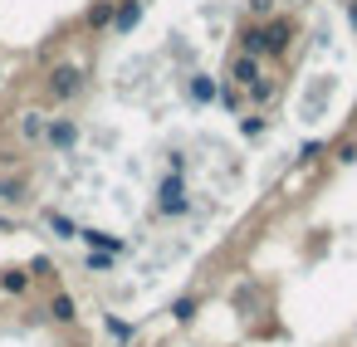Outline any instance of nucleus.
Segmentation results:
<instances>
[{
    "label": "nucleus",
    "instance_id": "a878e982",
    "mask_svg": "<svg viewBox=\"0 0 357 347\" xmlns=\"http://www.w3.org/2000/svg\"><path fill=\"white\" fill-rule=\"evenodd\" d=\"M15 167H20V157H15V152H0V171H15Z\"/></svg>",
    "mask_w": 357,
    "mask_h": 347
},
{
    "label": "nucleus",
    "instance_id": "4be33fe9",
    "mask_svg": "<svg viewBox=\"0 0 357 347\" xmlns=\"http://www.w3.org/2000/svg\"><path fill=\"white\" fill-rule=\"evenodd\" d=\"M25 269H30V279H35V284H54V259H50V254H35Z\"/></svg>",
    "mask_w": 357,
    "mask_h": 347
},
{
    "label": "nucleus",
    "instance_id": "9d476101",
    "mask_svg": "<svg viewBox=\"0 0 357 347\" xmlns=\"http://www.w3.org/2000/svg\"><path fill=\"white\" fill-rule=\"evenodd\" d=\"M79 245L103 249V254H128V240L113 235V230H98V225H79Z\"/></svg>",
    "mask_w": 357,
    "mask_h": 347
},
{
    "label": "nucleus",
    "instance_id": "6e6552de",
    "mask_svg": "<svg viewBox=\"0 0 357 347\" xmlns=\"http://www.w3.org/2000/svg\"><path fill=\"white\" fill-rule=\"evenodd\" d=\"M279 93H284L279 74H259V79L245 88V103H250V108H274V103H279Z\"/></svg>",
    "mask_w": 357,
    "mask_h": 347
},
{
    "label": "nucleus",
    "instance_id": "9b49d317",
    "mask_svg": "<svg viewBox=\"0 0 357 347\" xmlns=\"http://www.w3.org/2000/svg\"><path fill=\"white\" fill-rule=\"evenodd\" d=\"M30 288H35V279H30V269H25V264L0 269V298H25Z\"/></svg>",
    "mask_w": 357,
    "mask_h": 347
},
{
    "label": "nucleus",
    "instance_id": "f8f14e48",
    "mask_svg": "<svg viewBox=\"0 0 357 347\" xmlns=\"http://www.w3.org/2000/svg\"><path fill=\"white\" fill-rule=\"evenodd\" d=\"M45 128H50L45 113H20V118H15V137H20L25 147H45Z\"/></svg>",
    "mask_w": 357,
    "mask_h": 347
},
{
    "label": "nucleus",
    "instance_id": "bb28decb",
    "mask_svg": "<svg viewBox=\"0 0 357 347\" xmlns=\"http://www.w3.org/2000/svg\"><path fill=\"white\" fill-rule=\"evenodd\" d=\"M347 6V25H352V35H357V0H342Z\"/></svg>",
    "mask_w": 357,
    "mask_h": 347
},
{
    "label": "nucleus",
    "instance_id": "393cba45",
    "mask_svg": "<svg viewBox=\"0 0 357 347\" xmlns=\"http://www.w3.org/2000/svg\"><path fill=\"white\" fill-rule=\"evenodd\" d=\"M167 171H186V152H167Z\"/></svg>",
    "mask_w": 357,
    "mask_h": 347
},
{
    "label": "nucleus",
    "instance_id": "20e7f679",
    "mask_svg": "<svg viewBox=\"0 0 357 347\" xmlns=\"http://www.w3.org/2000/svg\"><path fill=\"white\" fill-rule=\"evenodd\" d=\"M264 74V59H255V54H245V49H230V59H225V84H235V88H250L255 79Z\"/></svg>",
    "mask_w": 357,
    "mask_h": 347
},
{
    "label": "nucleus",
    "instance_id": "5701e85b",
    "mask_svg": "<svg viewBox=\"0 0 357 347\" xmlns=\"http://www.w3.org/2000/svg\"><path fill=\"white\" fill-rule=\"evenodd\" d=\"M328 157H333V167H352L357 162V137H342L337 147H328Z\"/></svg>",
    "mask_w": 357,
    "mask_h": 347
},
{
    "label": "nucleus",
    "instance_id": "a211bd4d",
    "mask_svg": "<svg viewBox=\"0 0 357 347\" xmlns=\"http://www.w3.org/2000/svg\"><path fill=\"white\" fill-rule=\"evenodd\" d=\"M103 332L118 342V347H128V342H137V323H128V318H118V313H108L103 318Z\"/></svg>",
    "mask_w": 357,
    "mask_h": 347
},
{
    "label": "nucleus",
    "instance_id": "b1692460",
    "mask_svg": "<svg viewBox=\"0 0 357 347\" xmlns=\"http://www.w3.org/2000/svg\"><path fill=\"white\" fill-rule=\"evenodd\" d=\"M274 6H279V0H245L250 20H269V15H274Z\"/></svg>",
    "mask_w": 357,
    "mask_h": 347
},
{
    "label": "nucleus",
    "instance_id": "0eeeda50",
    "mask_svg": "<svg viewBox=\"0 0 357 347\" xmlns=\"http://www.w3.org/2000/svg\"><path fill=\"white\" fill-rule=\"evenodd\" d=\"M142 15H147V0H113V25H108V35H132V30L142 25Z\"/></svg>",
    "mask_w": 357,
    "mask_h": 347
},
{
    "label": "nucleus",
    "instance_id": "ddd939ff",
    "mask_svg": "<svg viewBox=\"0 0 357 347\" xmlns=\"http://www.w3.org/2000/svg\"><path fill=\"white\" fill-rule=\"evenodd\" d=\"M108 25H113V0H93L84 10V20H79L84 35H108Z\"/></svg>",
    "mask_w": 357,
    "mask_h": 347
},
{
    "label": "nucleus",
    "instance_id": "7c9ffc66",
    "mask_svg": "<svg viewBox=\"0 0 357 347\" xmlns=\"http://www.w3.org/2000/svg\"><path fill=\"white\" fill-rule=\"evenodd\" d=\"M352 342H357V327H352Z\"/></svg>",
    "mask_w": 357,
    "mask_h": 347
},
{
    "label": "nucleus",
    "instance_id": "39448f33",
    "mask_svg": "<svg viewBox=\"0 0 357 347\" xmlns=\"http://www.w3.org/2000/svg\"><path fill=\"white\" fill-rule=\"evenodd\" d=\"M40 313H45L54 327H74V323H79V298H74L69 288H54V293H50V303H45Z\"/></svg>",
    "mask_w": 357,
    "mask_h": 347
},
{
    "label": "nucleus",
    "instance_id": "412c9836",
    "mask_svg": "<svg viewBox=\"0 0 357 347\" xmlns=\"http://www.w3.org/2000/svg\"><path fill=\"white\" fill-rule=\"evenodd\" d=\"M84 269H89V274H108V269H118V254H103V249H89V254H84Z\"/></svg>",
    "mask_w": 357,
    "mask_h": 347
},
{
    "label": "nucleus",
    "instance_id": "4468645a",
    "mask_svg": "<svg viewBox=\"0 0 357 347\" xmlns=\"http://www.w3.org/2000/svg\"><path fill=\"white\" fill-rule=\"evenodd\" d=\"M25 201H30V181H25V176H10V171H0V206L15 210V206H25Z\"/></svg>",
    "mask_w": 357,
    "mask_h": 347
},
{
    "label": "nucleus",
    "instance_id": "f03ea898",
    "mask_svg": "<svg viewBox=\"0 0 357 347\" xmlns=\"http://www.w3.org/2000/svg\"><path fill=\"white\" fill-rule=\"evenodd\" d=\"M191 186H186V171H162L157 176V191H152V215L157 220H181L191 215Z\"/></svg>",
    "mask_w": 357,
    "mask_h": 347
},
{
    "label": "nucleus",
    "instance_id": "6ab92c4d",
    "mask_svg": "<svg viewBox=\"0 0 357 347\" xmlns=\"http://www.w3.org/2000/svg\"><path fill=\"white\" fill-rule=\"evenodd\" d=\"M215 103H220L230 118H240V113L250 108V103H245V88H235V84H225V79H220V93H215Z\"/></svg>",
    "mask_w": 357,
    "mask_h": 347
},
{
    "label": "nucleus",
    "instance_id": "7ed1b4c3",
    "mask_svg": "<svg viewBox=\"0 0 357 347\" xmlns=\"http://www.w3.org/2000/svg\"><path fill=\"white\" fill-rule=\"evenodd\" d=\"M79 142H84V128H79V118H69V113L50 118V128H45V147H50V152H74Z\"/></svg>",
    "mask_w": 357,
    "mask_h": 347
},
{
    "label": "nucleus",
    "instance_id": "2eb2a0df",
    "mask_svg": "<svg viewBox=\"0 0 357 347\" xmlns=\"http://www.w3.org/2000/svg\"><path fill=\"white\" fill-rule=\"evenodd\" d=\"M215 93H220V79H211V74H191V79H186V98H191L196 108L215 103Z\"/></svg>",
    "mask_w": 357,
    "mask_h": 347
},
{
    "label": "nucleus",
    "instance_id": "423d86ee",
    "mask_svg": "<svg viewBox=\"0 0 357 347\" xmlns=\"http://www.w3.org/2000/svg\"><path fill=\"white\" fill-rule=\"evenodd\" d=\"M235 49H245V54H255V59H269L264 20H240V25H235Z\"/></svg>",
    "mask_w": 357,
    "mask_h": 347
},
{
    "label": "nucleus",
    "instance_id": "cd10ccee",
    "mask_svg": "<svg viewBox=\"0 0 357 347\" xmlns=\"http://www.w3.org/2000/svg\"><path fill=\"white\" fill-rule=\"evenodd\" d=\"M0 235H15V220L10 215H0Z\"/></svg>",
    "mask_w": 357,
    "mask_h": 347
},
{
    "label": "nucleus",
    "instance_id": "c85d7f7f",
    "mask_svg": "<svg viewBox=\"0 0 357 347\" xmlns=\"http://www.w3.org/2000/svg\"><path fill=\"white\" fill-rule=\"evenodd\" d=\"M128 347H147V342H128Z\"/></svg>",
    "mask_w": 357,
    "mask_h": 347
},
{
    "label": "nucleus",
    "instance_id": "aec40b11",
    "mask_svg": "<svg viewBox=\"0 0 357 347\" xmlns=\"http://www.w3.org/2000/svg\"><path fill=\"white\" fill-rule=\"evenodd\" d=\"M323 157H328V142H323V137H313V142L298 147V167H318Z\"/></svg>",
    "mask_w": 357,
    "mask_h": 347
},
{
    "label": "nucleus",
    "instance_id": "1a4fd4ad",
    "mask_svg": "<svg viewBox=\"0 0 357 347\" xmlns=\"http://www.w3.org/2000/svg\"><path fill=\"white\" fill-rule=\"evenodd\" d=\"M269 128H274V113H269V108H245V113L235 118V132H240L245 142H259Z\"/></svg>",
    "mask_w": 357,
    "mask_h": 347
},
{
    "label": "nucleus",
    "instance_id": "dca6fc26",
    "mask_svg": "<svg viewBox=\"0 0 357 347\" xmlns=\"http://www.w3.org/2000/svg\"><path fill=\"white\" fill-rule=\"evenodd\" d=\"M40 225H50L59 240H79V220L64 215V210H54V206H40Z\"/></svg>",
    "mask_w": 357,
    "mask_h": 347
},
{
    "label": "nucleus",
    "instance_id": "f3484780",
    "mask_svg": "<svg viewBox=\"0 0 357 347\" xmlns=\"http://www.w3.org/2000/svg\"><path fill=\"white\" fill-rule=\"evenodd\" d=\"M167 313H172V323H181V327H186V323H196V313H201V293H196V288H186L181 298H172V308H167Z\"/></svg>",
    "mask_w": 357,
    "mask_h": 347
},
{
    "label": "nucleus",
    "instance_id": "c756f323",
    "mask_svg": "<svg viewBox=\"0 0 357 347\" xmlns=\"http://www.w3.org/2000/svg\"><path fill=\"white\" fill-rule=\"evenodd\" d=\"M0 79H6V64H0Z\"/></svg>",
    "mask_w": 357,
    "mask_h": 347
},
{
    "label": "nucleus",
    "instance_id": "f257e3e1",
    "mask_svg": "<svg viewBox=\"0 0 357 347\" xmlns=\"http://www.w3.org/2000/svg\"><path fill=\"white\" fill-rule=\"evenodd\" d=\"M84 93H89V64H79V59H59V64L45 69V79H40V98L54 103V108H69V103H79Z\"/></svg>",
    "mask_w": 357,
    "mask_h": 347
}]
</instances>
